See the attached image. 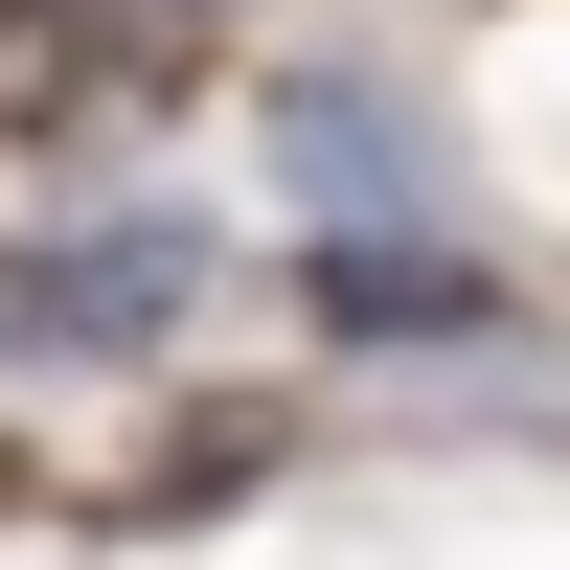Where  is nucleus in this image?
I'll return each instance as SVG.
<instances>
[{"label": "nucleus", "mask_w": 570, "mask_h": 570, "mask_svg": "<svg viewBox=\"0 0 570 570\" xmlns=\"http://www.w3.org/2000/svg\"><path fill=\"white\" fill-rule=\"evenodd\" d=\"M206 228L183 206H115V228H46L23 274H0V343H183V320H206Z\"/></svg>", "instance_id": "nucleus-1"}]
</instances>
